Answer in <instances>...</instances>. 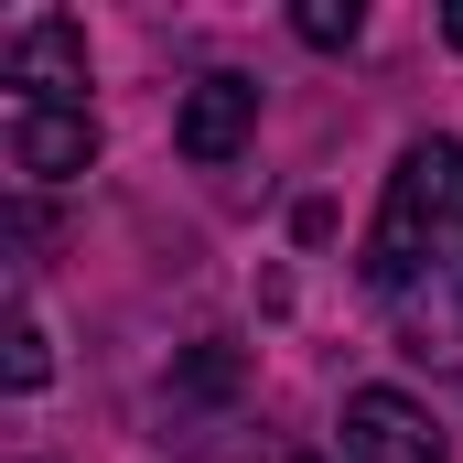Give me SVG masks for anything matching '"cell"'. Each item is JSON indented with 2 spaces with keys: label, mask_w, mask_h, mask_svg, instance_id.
Wrapping results in <instances>:
<instances>
[{
  "label": "cell",
  "mask_w": 463,
  "mask_h": 463,
  "mask_svg": "<svg viewBox=\"0 0 463 463\" xmlns=\"http://www.w3.org/2000/svg\"><path fill=\"white\" fill-rule=\"evenodd\" d=\"M463 237V140H410L399 173H388V205L366 227V291H410L420 280V248Z\"/></svg>",
  "instance_id": "1"
},
{
  "label": "cell",
  "mask_w": 463,
  "mask_h": 463,
  "mask_svg": "<svg viewBox=\"0 0 463 463\" xmlns=\"http://www.w3.org/2000/svg\"><path fill=\"white\" fill-rule=\"evenodd\" d=\"M0 76H11L33 109H87V22H65V11L22 22V33L0 43Z\"/></svg>",
  "instance_id": "2"
},
{
  "label": "cell",
  "mask_w": 463,
  "mask_h": 463,
  "mask_svg": "<svg viewBox=\"0 0 463 463\" xmlns=\"http://www.w3.org/2000/svg\"><path fill=\"white\" fill-rule=\"evenodd\" d=\"M399 355L431 377H463V259H431V280L399 291Z\"/></svg>",
  "instance_id": "3"
},
{
  "label": "cell",
  "mask_w": 463,
  "mask_h": 463,
  "mask_svg": "<svg viewBox=\"0 0 463 463\" xmlns=\"http://www.w3.org/2000/svg\"><path fill=\"white\" fill-rule=\"evenodd\" d=\"M345 463H442V431H431L420 399L355 388V399H345Z\"/></svg>",
  "instance_id": "4"
},
{
  "label": "cell",
  "mask_w": 463,
  "mask_h": 463,
  "mask_svg": "<svg viewBox=\"0 0 463 463\" xmlns=\"http://www.w3.org/2000/svg\"><path fill=\"white\" fill-rule=\"evenodd\" d=\"M248 129H259V87H248V76H194V98L173 118V151H184V162H237Z\"/></svg>",
  "instance_id": "5"
},
{
  "label": "cell",
  "mask_w": 463,
  "mask_h": 463,
  "mask_svg": "<svg viewBox=\"0 0 463 463\" xmlns=\"http://www.w3.org/2000/svg\"><path fill=\"white\" fill-rule=\"evenodd\" d=\"M87 162H98V118H87V109H22V118H11V173L76 184Z\"/></svg>",
  "instance_id": "6"
},
{
  "label": "cell",
  "mask_w": 463,
  "mask_h": 463,
  "mask_svg": "<svg viewBox=\"0 0 463 463\" xmlns=\"http://www.w3.org/2000/svg\"><path fill=\"white\" fill-rule=\"evenodd\" d=\"M237 377H248V355H237V335H205V345L173 366V399H237Z\"/></svg>",
  "instance_id": "7"
},
{
  "label": "cell",
  "mask_w": 463,
  "mask_h": 463,
  "mask_svg": "<svg viewBox=\"0 0 463 463\" xmlns=\"http://www.w3.org/2000/svg\"><path fill=\"white\" fill-rule=\"evenodd\" d=\"M291 33H302L313 54H345L355 33H366V11H355V0H302V11H291Z\"/></svg>",
  "instance_id": "8"
},
{
  "label": "cell",
  "mask_w": 463,
  "mask_h": 463,
  "mask_svg": "<svg viewBox=\"0 0 463 463\" xmlns=\"http://www.w3.org/2000/svg\"><path fill=\"white\" fill-rule=\"evenodd\" d=\"M0 377H11V388H43V377H54V345H43L33 313H11V355H0Z\"/></svg>",
  "instance_id": "9"
},
{
  "label": "cell",
  "mask_w": 463,
  "mask_h": 463,
  "mask_svg": "<svg viewBox=\"0 0 463 463\" xmlns=\"http://www.w3.org/2000/svg\"><path fill=\"white\" fill-rule=\"evenodd\" d=\"M442 33H453V54H463V0H453V11H442Z\"/></svg>",
  "instance_id": "10"
},
{
  "label": "cell",
  "mask_w": 463,
  "mask_h": 463,
  "mask_svg": "<svg viewBox=\"0 0 463 463\" xmlns=\"http://www.w3.org/2000/svg\"><path fill=\"white\" fill-rule=\"evenodd\" d=\"M302 463H313V453H302Z\"/></svg>",
  "instance_id": "11"
}]
</instances>
